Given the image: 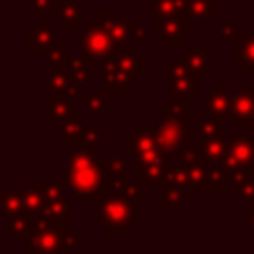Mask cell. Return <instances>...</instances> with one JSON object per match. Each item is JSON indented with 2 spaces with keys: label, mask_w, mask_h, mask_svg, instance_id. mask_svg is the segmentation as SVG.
Here are the masks:
<instances>
[{
  "label": "cell",
  "mask_w": 254,
  "mask_h": 254,
  "mask_svg": "<svg viewBox=\"0 0 254 254\" xmlns=\"http://www.w3.org/2000/svg\"><path fill=\"white\" fill-rule=\"evenodd\" d=\"M189 14L183 16H175V18H163V16H155L153 22V30L155 36L161 40L163 46H179L183 38H187L190 34L189 28Z\"/></svg>",
  "instance_id": "obj_8"
},
{
  "label": "cell",
  "mask_w": 254,
  "mask_h": 254,
  "mask_svg": "<svg viewBox=\"0 0 254 254\" xmlns=\"http://www.w3.org/2000/svg\"><path fill=\"white\" fill-rule=\"evenodd\" d=\"M46 87L52 89L54 93L65 95V97H79V83H75L69 75H65L64 71H54L50 77H46Z\"/></svg>",
  "instance_id": "obj_21"
},
{
  "label": "cell",
  "mask_w": 254,
  "mask_h": 254,
  "mask_svg": "<svg viewBox=\"0 0 254 254\" xmlns=\"http://www.w3.org/2000/svg\"><path fill=\"white\" fill-rule=\"evenodd\" d=\"M115 42L101 30H81V58L89 62H103L113 56Z\"/></svg>",
  "instance_id": "obj_7"
},
{
  "label": "cell",
  "mask_w": 254,
  "mask_h": 254,
  "mask_svg": "<svg viewBox=\"0 0 254 254\" xmlns=\"http://www.w3.org/2000/svg\"><path fill=\"white\" fill-rule=\"evenodd\" d=\"M46 117L54 119V121H64L69 117V105L65 95L54 93V97L50 101H46Z\"/></svg>",
  "instance_id": "obj_33"
},
{
  "label": "cell",
  "mask_w": 254,
  "mask_h": 254,
  "mask_svg": "<svg viewBox=\"0 0 254 254\" xmlns=\"http://www.w3.org/2000/svg\"><path fill=\"white\" fill-rule=\"evenodd\" d=\"M135 36H137V44H135V46H137V48H141V46L145 44V30L137 28V30H135Z\"/></svg>",
  "instance_id": "obj_49"
},
{
  "label": "cell",
  "mask_w": 254,
  "mask_h": 254,
  "mask_svg": "<svg viewBox=\"0 0 254 254\" xmlns=\"http://www.w3.org/2000/svg\"><path fill=\"white\" fill-rule=\"evenodd\" d=\"M54 42H56L54 28L36 26V28H30L28 30V46H32L38 56H46V52L54 46Z\"/></svg>",
  "instance_id": "obj_19"
},
{
  "label": "cell",
  "mask_w": 254,
  "mask_h": 254,
  "mask_svg": "<svg viewBox=\"0 0 254 254\" xmlns=\"http://www.w3.org/2000/svg\"><path fill=\"white\" fill-rule=\"evenodd\" d=\"M0 210L6 218H12V216H20V214H32L28 204H26V198H24V192H4L2 198H0Z\"/></svg>",
  "instance_id": "obj_22"
},
{
  "label": "cell",
  "mask_w": 254,
  "mask_h": 254,
  "mask_svg": "<svg viewBox=\"0 0 254 254\" xmlns=\"http://www.w3.org/2000/svg\"><path fill=\"white\" fill-rule=\"evenodd\" d=\"M97 139H99V131H97V129H85V127H83V133H81L79 145H81V147H87V145L97 143Z\"/></svg>",
  "instance_id": "obj_42"
},
{
  "label": "cell",
  "mask_w": 254,
  "mask_h": 254,
  "mask_svg": "<svg viewBox=\"0 0 254 254\" xmlns=\"http://www.w3.org/2000/svg\"><path fill=\"white\" fill-rule=\"evenodd\" d=\"M135 48H137V46H125L123 42H121V44H115V48H113V56H115V58H125V56L137 54Z\"/></svg>",
  "instance_id": "obj_44"
},
{
  "label": "cell",
  "mask_w": 254,
  "mask_h": 254,
  "mask_svg": "<svg viewBox=\"0 0 254 254\" xmlns=\"http://www.w3.org/2000/svg\"><path fill=\"white\" fill-rule=\"evenodd\" d=\"M228 183V177L222 169L220 163H210L206 167V177H204V189L202 190H210V192H220L224 190Z\"/></svg>",
  "instance_id": "obj_28"
},
{
  "label": "cell",
  "mask_w": 254,
  "mask_h": 254,
  "mask_svg": "<svg viewBox=\"0 0 254 254\" xmlns=\"http://www.w3.org/2000/svg\"><path fill=\"white\" fill-rule=\"evenodd\" d=\"M171 155H173V153L161 151V149H153V151L139 153V155H137V161H135V175H137V181H143V183L165 181L169 169L173 167Z\"/></svg>",
  "instance_id": "obj_5"
},
{
  "label": "cell",
  "mask_w": 254,
  "mask_h": 254,
  "mask_svg": "<svg viewBox=\"0 0 254 254\" xmlns=\"http://www.w3.org/2000/svg\"><path fill=\"white\" fill-rule=\"evenodd\" d=\"M236 64L242 65L244 73H254V36L236 38Z\"/></svg>",
  "instance_id": "obj_23"
},
{
  "label": "cell",
  "mask_w": 254,
  "mask_h": 254,
  "mask_svg": "<svg viewBox=\"0 0 254 254\" xmlns=\"http://www.w3.org/2000/svg\"><path fill=\"white\" fill-rule=\"evenodd\" d=\"M198 87H200L198 73L189 69V67L173 73V77H171V93H173V97H187L190 93H196Z\"/></svg>",
  "instance_id": "obj_14"
},
{
  "label": "cell",
  "mask_w": 254,
  "mask_h": 254,
  "mask_svg": "<svg viewBox=\"0 0 254 254\" xmlns=\"http://www.w3.org/2000/svg\"><path fill=\"white\" fill-rule=\"evenodd\" d=\"M234 196L236 200H254V177L248 171L234 181Z\"/></svg>",
  "instance_id": "obj_34"
},
{
  "label": "cell",
  "mask_w": 254,
  "mask_h": 254,
  "mask_svg": "<svg viewBox=\"0 0 254 254\" xmlns=\"http://www.w3.org/2000/svg\"><path fill=\"white\" fill-rule=\"evenodd\" d=\"M44 10L38 14V24L36 26H48V28H54V18H44Z\"/></svg>",
  "instance_id": "obj_47"
},
{
  "label": "cell",
  "mask_w": 254,
  "mask_h": 254,
  "mask_svg": "<svg viewBox=\"0 0 254 254\" xmlns=\"http://www.w3.org/2000/svg\"><path fill=\"white\" fill-rule=\"evenodd\" d=\"M220 165L228 181H236L244 171L254 167V135L252 137H232L226 143Z\"/></svg>",
  "instance_id": "obj_4"
},
{
  "label": "cell",
  "mask_w": 254,
  "mask_h": 254,
  "mask_svg": "<svg viewBox=\"0 0 254 254\" xmlns=\"http://www.w3.org/2000/svg\"><path fill=\"white\" fill-rule=\"evenodd\" d=\"M155 133H157V143L161 151H169V153H181L183 147H187V121L183 119H171V117H159L157 125H155Z\"/></svg>",
  "instance_id": "obj_6"
},
{
  "label": "cell",
  "mask_w": 254,
  "mask_h": 254,
  "mask_svg": "<svg viewBox=\"0 0 254 254\" xmlns=\"http://www.w3.org/2000/svg\"><path fill=\"white\" fill-rule=\"evenodd\" d=\"M99 73H101V79L105 81V85L109 87V91H125L127 85L133 81V73L127 71L123 67L121 60L115 56H109L107 60L101 62Z\"/></svg>",
  "instance_id": "obj_10"
},
{
  "label": "cell",
  "mask_w": 254,
  "mask_h": 254,
  "mask_svg": "<svg viewBox=\"0 0 254 254\" xmlns=\"http://www.w3.org/2000/svg\"><path fill=\"white\" fill-rule=\"evenodd\" d=\"M189 196L190 192L187 190V187H179L169 181H163V194H161L163 208H179Z\"/></svg>",
  "instance_id": "obj_24"
},
{
  "label": "cell",
  "mask_w": 254,
  "mask_h": 254,
  "mask_svg": "<svg viewBox=\"0 0 254 254\" xmlns=\"http://www.w3.org/2000/svg\"><path fill=\"white\" fill-rule=\"evenodd\" d=\"M56 69L58 71H64L65 75H69L79 85L91 81V75L87 71V62L83 58H75V56H69L67 54V56H64L60 60V64H56Z\"/></svg>",
  "instance_id": "obj_13"
},
{
  "label": "cell",
  "mask_w": 254,
  "mask_h": 254,
  "mask_svg": "<svg viewBox=\"0 0 254 254\" xmlns=\"http://www.w3.org/2000/svg\"><path fill=\"white\" fill-rule=\"evenodd\" d=\"M99 16H103V18H107V20H117L119 12H117V10H99Z\"/></svg>",
  "instance_id": "obj_48"
},
{
  "label": "cell",
  "mask_w": 254,
  "mask_h": 254,
  "mask_svg": "<svg viewBox=\"0 0 254 254\" xmlns=\"http://www.w3.org/2000/svg\"><path fill=\"white\" fill-rule=\"evenodd\" d=\"M153 10L163 18L183 16L189 14V0H153Z\"/></svg>",
  "instance_id": "obj_27"
},
{
  "label": "cell",
  "mask_w": 254,
  "mask_h": 254,
  "mask_svg": "<svg viewBox=\"0 0 254 254\" xmlns=\"http://www.w3.org/2000/svg\"><path fill=\"white\" fill-rule=\"evenodd\" d=\"M123 67L131 73H141L145 69V58L139 56V54H131V56H125V58H119Z\"/></svg>",
  "instance_id": "obj_38"
},
{
  "label": "cell",
  "mask_w": 254,
  "mask_h": 254,
  "mask_svg": "<svg viewBox=\"0 0 254 254\" xmlns=\"http://www.w3.org/2000/svg\"><path fill=\"white\" fill-rule=\"evenodd\" d=\"M77 244V236L71 226L62 222H50L40 218L38 226L28 234V252H71Z\"/></svg>",
  "instance_id": "obj_2"
},
{
  "label": "cell",
  "mask_w": 254,
  "mask_h": 254,
  "mask_svg": "<svg viewBox=\"0 0 254 254\" xmlns=\"http://www.w3.org/2000/svg\"><path fill=\"white\" fill-rule=\"evenodd\" d=\"M40 218L50 220V222H64L65 218H71V204L67 198L60 196L54 200H44L42 208H40Z\"/></svg>",
  "instance_id": "obj_17"
},
{
  "label": "cell",
  "mask_w": 254,
  "mask_h": 254,
  "mask_svg": "<svg viewBox=\"0 0 254 254\" xmlns=\"http://www.w3.org/2000/svg\"><path fill=\"white\" fill-rule=\"evenodd\" d=\"M54 16L58 20H62L64 28L69 30H79L81 26V6L77 2H69V0H60L52 4Z\"/></svg>",
  "instance_id": "obj_15"
},
{
  "label": "cell",
  "mask_w": 254,
  "mask_h": 254,
  "mask_svg": "<svg viewBox=\"0 0 254 254\" xmlns=\"http://www.w3.org/2000/svg\"><path fill=\"white\" fill-rule=\"evenodd\" d=\"M165 181H169V183H173V185H179V187H189L187 169H185L183 165H179V167H171L169 173H167V177H165Z\"/></svg>",
  "instance_id": "obj_39"
},
{
  "label": "cell",
  "mask_w": 254,
  "mask_h": 254,
  "mask_svg": "<svg viewBox=\"0 0 254 254\" xmlns=\"http://www.w3.org/2000/svg\"><path fill=\"white\" fill-rule=\"evenodd\" d=\"M250 127H254V113H252V117H250Z\"/></svg>",
  "instance_id": "obj_50"
},
{
  "label": "cell",
  "mask_w": 254,
  "mask_h": 254,
  "mask_svg": "<svg viewBox=\"0 0 254 254\" xmlns=\"http://www.w3.org/2000/svg\"><path fill=\"white\" fill-rule=\"evenodd\" d=\"M183 167L187 169V177H189V187L202 190L204 189V177H206V167L200 161H192V163H183Z\"/></svg>",
  "instance_id": "obj_35"
},
{
  "label": "cell",
  "mask_w": 254,
  "mask_h": 254,
  "mask_svg": "<svg viewBox=\"0 0 254 254\" xmlns=\"http://www.w3.org/2000/svg\"><path fill=\"white\" fill-rule=\"evenodd\" d=\"M28 189H34L42 194L44 200H54L64 196V185L56 183V181H48V183H28Z\"/></svg>",
  "instance_id": "obj_37"
},
{
  "label": "cell",
  "mask_w": 254,
  "mask_h": 254,
  "mask_svg": "<svg viewBox=\"0 0 254 254\" xmlns=\"http://www.w3.org/2000/svg\"><path fill=\"white\" fill-rule=\"evenodd\" d=\"M105 185L109 190H119L127 185V169L121 157L109 155L105 163Z\"/></svg>",
  "instance_id": "obj_16"
},
{
  "label": "cell",
  "mask_w": 254,
  "mask_h": 254,
  "mask_svg": "<svg viewBox=\"0 0 254 254\" xmlns=\"http://www.w3.org/2000/svg\"><path fill=\"white\" fill-rule=\"evenodd\" d=\"M127 153L129 155H139V153H145V151H153V149H159V143H157V133L155 129H141L139 133L127 137V145H125Z\"/></svg>",
  "instance_id": "obj_18"
},
{
  "label": "cell",
  "mask_w": 254,
  "mask_h": 254,
  "mask_svg": "<svg viewBox=\"0 0 254 254\" xmlns=\"http://www.w3.org/2000/svg\"><path fill=\"white\" fill-rule=\"evenodd\" d=\"M226 135V123L222 115H212L208 121H200L198 123V137L200 141L206 139H224Z\"/></svg>",
  "instance_id": "obj_26"
},
{
  "label": "cell",
  "mask_w": 254,
  "mask_h": 254,
  "mask_svg": "<svg viewBox=\"0 0 254 254\" xmlns=\"http://www.w3.org/2000/svg\"><path fill=\"white\" fill-rule=\"evenodd\" d=\"M64 58V52L58 48V46H52L48 52H46V64H52V65H56V64H60V60Z\"/></svg>",
  "instance_id": "obj_43"
},
{
  "label": "cell",
  "mask_w": 254,
  "mask_h": 254,
  "mask_svg": "<svg viewBox=\"0 0 254 254\" xmlns=\"http://www.w3.org/2000/svg\"><path fill=\"white\" fill-rule=\"evenodd\" d=\"M232 115L236 127H250V117L254 113V89L252 83L242 81L234 85V93L230 95Z\"/></svg>",
  "instance_id": "obj_9"
},
{
  "label": "cell",
  "mask_w": 254,
  "mask_h": 254,
  "mask_svg": "<svg viewBox=\"0 0 254 254\" xmlns=\"http://www.w3.org/2000/svg\"><path fill=\"white\" fill-rule=\"evenodd\" d=\"M89 26H91L93 30L105 32L115 44L125 42V40H127L129 36H133L135 30H137L133 18H129V20H125V22H117V20H107V18H103V16H95V18L89 22Z\"/></svg>",
  "instance_id": "obj_11"
},
{
  "label": "cell",
  "mask_w": 254,
  "mask_h": 254,
  "mask_svg": "<svg viewBox=\"0 0 254 254\" xmlns=\"http://www.w3.org/2000/svg\"><path fill=\"white\" fill-rule=\"evenodd\" d=\"M163 117H171V119H183L187 121L190 115V105L185 97H171L169 101H163Z\"/></svg>",
  "instance_id": "obj_30"
},
{
  "label": "cell",
  "mask_w": 254,
  "mask_h": 254,
  "mask_svg": "<svg viewBox=\"0 0 254 254\" xmlns=\"http://www.w3.org/2000/svg\"><path fill=\"white\" fill-rule=\"evenodd\" d=\"M107 97H109L107 91H83L79 95V99H81L83 107L89 111V117L91 119H97L101 115V109L105 107Z\"/></svg>",
  "instance_id": "obj_29"
},
{
  "label": "cell",
  "mask_w": 254,
  "mask_h": 254,
  "mask_svg": "<svg viewBox=\"0 0 254 254\" xmlns=\"http://www.w3.org/2000/svg\"><path fill=\"white\" fill-rule=\"evenodd\" d=\"M242 222H244V226L250 228L252 234H254V206L244 210V214H242Z\"/></svg>",
  "instance_id": "obj_46"
},
{
  "label": "cell",
  "mask_w": 254,
  "mask_h": 254,
  "mask_svg": "<svg viewBox=\"0 0 254 254\" xmlns=\"http://www.w3.org/2000/svg\"><path fill=\"white\" fill-rule=\"evenodd\" d=\"M99 220L111 236H123L135 222V200L125 192H109L99 200Z\"/></svg>",
  "instance_id": "obj_3"
},
{
  "label": "cell",
  "mask_w": 254,
  "mask_h": 254,
  "mask_svg": "<svg viewBox=\"0 0 254 254\" xmlns=\"http://www.w3.org/2000/svg\"><path fill=\"white\" fill-rule=\"evenodd\" d=\"M187 64H189V69H192L196 73H206L208 71V48L200 46V48L189 52L187 54Z\"/></svg>",
  "instance_id": "obj_36"
},
{
  "label": "cell",
  "mask_w": 254,
  "mask_h": 254,
  "mask_svg": "<svg viewBox=\"0 0 254 254\" xmlns=\"http://www.w3.org/2000/svg\"><path fill=\"white\" fill-rule=\"evenodd\" d=\"M99 145H87L65 157V187L75 198L101 200L111 190L105 185V165L97 161Z\"/></svg>",
  "instance_id": "obj_1"
},
{
  "label": "cell",
  "mask_w": 254,
  "mask_h": 254,
  "mask_svg": "<svg viewBox=\"0 0 254 254\" xmlns=\"http://www.w3.org/2000/svg\"><path fill=\"white\" fill-rule=\"evenodd\" d=\"M224 89H226V83L220 81V83L216 85V91L208 93L206 99L198 101V107H200L202 111H208L210 115H222V117L232 115V101H230V97L224 93Z\"/></svg>",
  "instance_id": "obj_12"
},
{
  "label": "cell",
  "mask_w": 254,
  "mask_h": 254,
  "mask_svg": "<svg viewBox=\"0 0 254 254\" xmlns=\"http://www.w3.org/2000/svg\"><path fill=\"white\" fill-rule=\"evenodd\" d=\"M38 222L40 220L34 214L12 216V218H8V232H10V236H28L38 226Z\"/></svg>",
  "instance_id": "obj_31"
},
{
  "label": "cell",
  "mask_w": 254,
  "mask_h": 254,
  "mask_svg": "<svg viewBox=\"0 0 254 254\" xmlns=\"http://www.w3.org/2000/svg\"><path fill=\"white\" fill-rule=\"evenodd\" d=\"M216 30H218V38H228V36H234L236 26L228 20H216Z\"/></svg>",
  "instance_id": "obj_41"
},
{
  "label": "cell",
  "mask_w": 254,
  "mask_h": 254,
  "mask_svg": "<svg viewBox=\"0 0 254 254\" xmlns=\"http://www.w3.org/2000/svg\"><path fill=\"white\" fill-rule=\"evenodd\" d=\"M26 6H28V10H38V12H42V10H46V8L52 6V0H28Z\"/></svg>",
  "instance_id": "obj_45"
},
{
  "label": "cell",
  "mask_w": 254,
  "mask_h": 254,
  "mask_svg": "<svg viewBox=\"0 0 254 254\" xmlns=\"http://www.w3.org/2000/svg\"><path fill=\"white\" fill-rule=\"evenodd\" d=\"M189 16L192 20H216L214 0H189Z\"/></svg>",
  "instance_id": "obj_32"
},
{
  "label": "cell",
  "mask_w": 254,
  "mask_h": 254,
  "mask_svg": "<svg viewBox=\"0 0 254 254\" xmlns=\"http://www.w3.org/2000/svg\"><path fill=\"white\" fill-rule=\"evenodd\" d=\"M81 133H83L81 119H77V117H67L64 121H56L54 135L60 137L64 145H79Z\"/></svg>",
  "instance_id": "obj_20"
},
{
  "label": "cell",
  "mask_w": 254,
  "mask_h": 254,
  "mask_svg": "<svg viewBox=\"0 0 254 254\" xmlns=\"http://www.w3.org/2000/svg\"><path fill=\"white\" fill-rule=\"evenodd\" d=\"M123 192H125L127 196H131L133 200H143V198H145V187H143V181H137V179H135V183H127Z\"/></svg>",
  "instance_id": "obj_40"
},
{
  "label": "cell",
  "mask_w": 254,
  "mask_h": 254,
  "mask_svg": "<svg viewBox=\"0 0 254 254\" xmlns=\"http://www.w3.org/2000/svg\"><path fill=\"white\" fill-rule=\"evenodd\" d=\"M226 143H222V139H206L200 141L198 145V161L202 165H210V163H220L222 155H224Z\"/></svg>",
  "instance_id": "obj_25"
}]
</instances>
